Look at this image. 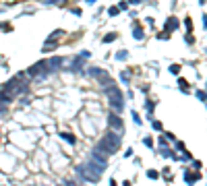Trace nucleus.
<instances>
[{
	"mask_svg": "<svg viewBox=\"0 0 207 186\" xmlns=\"http://www.w3.org/2000/svg\"><path fill=\"white\" fill-rule=\"evenodd\" d=\"M114 37H116V35H114V33H110V35H106V37H104V41H112Z\"/></svg>",
	"mask_w": 207,
	"mask_h": 186,
	"instance_id": "0eeeda50",
	"label": "nucleus"
},
{
	"mask_svg": "<svg viewBox=\"0 0 207 186\" xmlns=\"http://www.w3.org/2000/svg\"><path fill=\"white\" fill-rule=\"evenodd\" d=\"M48 73H50V68H48V60H42V62L33 64V66L29 68V74H31V77H46Z\"/></svg>",
	"mask_w": 207,
	"mask_h": 186,
	"instance_id": "20e7f679",
	"label": "nucleus"
},
{
	"mask_svg": "<svg viewBox=\"0 0 207 186\" xmlns=\"http://www.w3.org/2000/svg\"><path fill=\"white\" fill-rule=\"evenodd\" d=\"M106 95H108L110 103L116 108V112H120V110H122V101H124V99H122V93L114 87V85H110V87H106Z\"/></svg>",
	"mask_w": 207,
	"mask_h": 186,
	"instance_id": "7ed1b4c3",
	"label": "nucleus"
},
{
	"mask_svg": "<svg viewBox=\"0 0 207 186\" xmlns=\"http://www.w3.org/2000/svg\"><path fill=\"white\" fill-rule=\"evenodd\" d=\"M62 137H64V139H66V141H69V143H73V141H75V139H73V137H70V134H66V132H62Z\"/></svg>",
	"mask_w": 207,
	"mask_h": 186,
	"instance_id": "6e6552de",
	"label": "nucleus"
},
{
	"mask_svg": "<svg viewBox=\"0 0 207 186\" xmlns=\"http://www.w3.org/2000/svg\"><path fill=\"white\" fill-rule=\"evenodd\" d=\"M4 108H6V106H4V101H0V112H4Z\"/></svg>",
	"mask_w": 207,
	"mask_h": 186,
	"instance_id": "1a4fd4ad",
	"label": "nucleus"
},
{
	"mask_svg": "<svg viewBox=\"0 0 207 186\" xmlns=\"http://www.w3.org/2000/svg\"><path fill=\"white\" fill-rule=\"evenodd\" d=\"M106 170V163L98 161V159H89L87 163H83V166L79 167V174L85 178V180L89 182H98L99 180V174Z\"/></svg>",
	"mask_w": 207,
	"mask_h": 186,
	"instance_id": "f257e3e1",
	"label": "nucleus"
},
{
	"mask_svg": "<svg viewBox=\"0 0 207 186\" xmlns=\"http://www.w3.org/2000/svg\"><path fill=\"white\" fill-rule=\"evenodd\" d=\"M91 73H93V74H98V81H99V83L104 85V87H110V85H114V81H112V79H110V77H108L106 73H104V70H98V68H93Z\"/></svg>",
	"mask_w": 207,
	"mask_h": 186,
	"instance_id": "39448f33",
	"label": "nucleus"
},
{
	"mask_svg": "<svg viewBox=\"0 0 207 186\" xmlns=\"http://www.w3.org/2000/svg\"><path fill=\"white\" fill-rule=\"evenodd\" d=\"M98 147L104 149L108 155H110V153H116V151H118V147H120V134H116V132H108V134H104Z\"/></svg>",
	"mask_w": 207,
	"mask_h": 186,
	"instance_id": "f03ea898",
	"label": "nucleus"
},
{
	"mask_svg": "<svg viewBox=\"0 0 207 186\" xmlns=\"http://www.w3.org/2000/svg\"><path fill=\"white\" fill-rule=\"evenodd\" d=\"M108 122H110V126L114 128V130H118V134L124 130V124H122V120H120L116 114H110V118H108Z\"/></svg>",
	"mask_w": 207,
	"mask_h": 186,
	"instance_id": "423d86ee",
	"label": "nucleus"
}]
</instances>
